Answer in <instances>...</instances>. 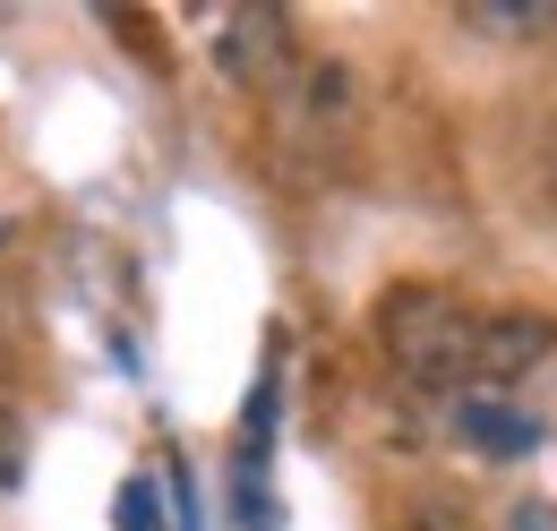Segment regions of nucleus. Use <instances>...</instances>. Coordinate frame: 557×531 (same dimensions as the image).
I'll return each instance as SVG.
<instances>
[{
    "label": "nucleus",
    "instance_id": "obj_1",
    "mask_svg": "<svg viewBox=\"0 0 557 531\" xmlns=\"http://www.w3.org/2000/svg\"><path fill=\"white\" fill-rule=\"evenodd\" d=\"M377 343H386V369L404 386H446V395H472V343H481V309L446 283H395L377 300Z\"/></svg>",
    "mask_w": 557,
    "mask_h": 531
},
{
    "label": "nucleus",
    "instance_id": "obj_2",
    "mask_svg": "<svg viewBox=\"0 0 557 531\" xmlns=\"http://www.w3.org/2000/svg\"><path fill=\"white\" fill-rule=\"evenodd\" d=\"M214 69H223L232 86H283V77H292V9H275V0L223 9V26H214Z\"/></svg>",
    "mask_w": 557,
    "mask_h": 531
},
{
    "label": "nucleus",
    "instance_id": "obj_3",
    "mask_svg": "<svg viewBox=\"0 0 557 531\" xmlns=\"http://www.w3.org/2000/svg\"><path fill=\"white\" fill-rule=\"evenodd\" d=\"M557 351V326L532 318V309H497L481 318V343H472V395H506L515 378H532Z\"/></svg>",
    "mask_w": 557,
    "mask_h": 531
},
{
    "label": "nucleus",
    "instance_id": "obj_4",
    "mask_svg": "<svg viewBox=\"0 0 557 531\" xmlns=\"http://www.w3.org/2000/svg\"><path fill=\"white\" fill-rule=\"evenodd\" d=\"M455 429H463V446H481L497 464H515V455L541 446V420L515 411V403H497V395H455Z\"/></svg>",
    "mask_w": 557,
    "mask_h": 531
},
{
    "label": "nucleus",
    "instance_id": "obj_5",
    "mask_svg": "<svg viewBox=\"0 0 557 531\" xmlns=\"http://www.w3.org/2000/svg\"><path fill=\"white\" fill-rule=\"evenodd\" d=\"M360 121V77L344 61H309L300 69V129L309 137H344Z\"/></svg>",
    "mask_w": 557,
    "mask_h": 531
},
{
    "label": "nucleus",
    "instance_id": "obj_6",
    "mask_svg": "<svg viewBox=\"0 0 557 531\" xmlns=\"http://www.w3.org/2000/svg\"><path fill=\"white\" fill-rule=\"evenodd\" d=\"M455 17L472 35H506V44H549L557 35V0H463Z\"/></svg>",
    "mask_w": 557,
    "mask_h": 531
},
{
    "label": "nucleus",
    "instance_id": "obj_7",
    "mask_svg": "<svg viewBox=\"0 0 557 531\" xmlns=\"http://www.w3.org/2000/svg\"><path fill=\"white\" fill-rule=\"evenodd\" d=\"M395 531H472V506L446 497V489H420V497L395 506Z\"/></svg>",
    "mask_w": 557,
    "mask_h": 531
},
{
    "label": "nucleus",
    "instance_id": "obj_8",
    "mask_svg": "<svg viewBox=\"0 0 557 531\" xmlns=\"http://www.w3.org/2000/svg\"><path fill=\"white\" fill-rule=\"evenodd\" d=\"M17 471H26V420L0 403V489H17Z\"/></svg>",
    "mask_w": 557,
    "mask_h": 531
},
{
    "label": "nucleus",
    "instance_id": "obj_9",
    "mask_svg": "<svg viewBox=\"0 0 557 531\" xmlns=\"http://www.w3.org/2000/svg\"><path fill=\"white\" fill-rule=\"evenodd\" d=\"M121 531H163V515H154V480H129V489H121Z\"/></svg>",
    "mask_w": 557,
    "mask_h": 531
},
{
    "label": "nucleus",
    "instance_id": "obj_10",
    "mask_svg": "<svg viewBox=\"0 0 557 531\" xmlns=\"http://www.w3.org/2000/svg\"><path fill=\"white\" fill-rule=\"evenodd\" d=\"M0 386H9V334H0Z\"/></svg>",
    "mask_w": 557,
    "mask_h": 531
},
{
    "label": "nucleus",
    "instance_id": "obj_11",
    "mask_svg": "<svg viewBox=\"0 0 557 531\" xmlns=\"http://www.w3.org/2000/svg\"><path fill=\"white\" fill-rule=\"evenodd\" d=\"M549 181H557V155H549Z\"/></svg>",
    "mask_w": 557,
    "mask_h": 531
}]
</instances>
